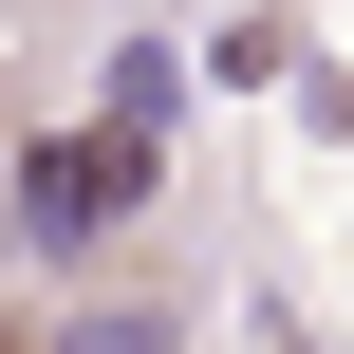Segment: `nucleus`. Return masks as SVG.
<instances>
[{
	"instance_id": "obj_1",
	"label": "nucleus",
	"mask_w": 354,
	"mask_h": 354,
	"mask_svg": "<svg viewBox=\"0 0 354 354\" xmlns=\"http://www.w3.org/2000/svg\"><path fill=\"white\" fill-rule=\"evenodd\" d=\"M149 187H168V131H149V112H93V131L19 149V243H37V261H75V243H112Z\"/></svg>"
},
{
	"instance_id": "obj_2",
	"label": "nucleus",
	"mask_w": 354,
	"mask_h": 354,
	"mask_svg": "<svg viewBox=\"0 0 354 354\" xmlns=\"http://www.w3.org/2000/svg\"><path fill=\"white\" fill-rule=\"evenodd\" d=\"M56 354H187V299H93Z\"/></svg>"
},
{
	"instance_id": "obj_3",
	"label": "nucleus",
	"mask_w": 354,
	"mask_h": 354,
	"mask_svg": "<svg viewBox=\"0 0 354 354\" xmlns=\"http://www.w3.org/2000/svg\"><path fill=\"white\" fill-rule=\"evenodd\" d=\"M112 112H149V131H168V112H187V56H168V37H112Z\"/></svg>"
}]
</instances>
